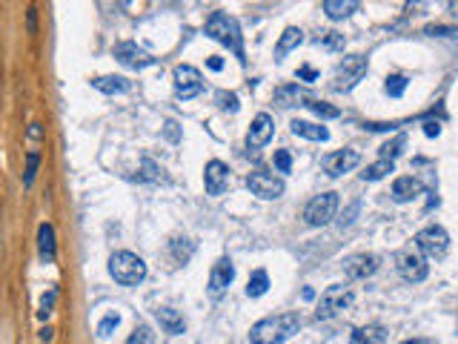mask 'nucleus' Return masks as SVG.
Masks as SVG:
<instances>
[{
  "label": "nucleus",
  "mask_w": 458,
  "mask_h": 344,
  "mask_svg": "<svg viewBox=\"0 0 458 344\" xmlns=\"http://www.w3.org/2000/svg\"><path fill=\"white\" fill-rule=\"evenodd\" d=\"M301 327V316L298 313H278V316H266L258 324H252L249 330V341L252 344H281L290 336H295Z\"/></svg>",
  "instance_id": "f257e3e1"
},
{
  "label": "nucleus",
  "mask_w": 458,
  "mask_h": 344,
  "mask_svg": "<svg viewBox=\"0 0 458 344\" xmlns=\"http://www.w3.org/2000/svg\"><path fill=\"white\" fill-rule=\"evenodd\" d=\"M204 32L212 38V40H218L221 46H226V49H233L235 52V57L244 64L247 57H244V38H241V26H238V21L235 18H229L226 12H212L209 18H206V26H204Z\"/></svg>",
  "instance_id": "f03ea898"
},
{
  "label": "nucleus",
  "mask_w": 458,
  "mask_h": 344,
  "mask_svg": "<svg viewBox=\"0 0 458 344\" xmlns=\"http://www.w3.org/2000/svg\"><path fill=\"white\" fill-rule=\"evenodd\" d=\"M109 275L124 287H135L146 278V261L129 250H118L109 256Z\"/></svg>",
  "instance_id": "7ed1b4c3"
},
{
  "label": "nucleus",
  "mask_w": 458,
  "mask_h": 344,
  "mask_svg": "<svg viewBox=\"0 0 458 344\" xmlns=\"http://www.w3.org/2000/svg\"><path fill=\"white\" fill-rule=\"evenodd\" d=\"M353 302H356L353 287H347V284H332V287H327V290L321 293V299H318L315 319H318V321L335 319L338 313H344L347 307H353Z\"/></svg>",
  "instance_id": "20e7f679"
},
{
  "label": "nucleus",
  "mask_w": 458,
  "mask_h": 344,
  "mask_svg": "<svg viewBox=\"0 0 458 344\" xmlns=\"http://www.w3.org/2000/svg\"><path fill=\"white\" fill-rule=\"evenodd\" d=\"M367 75V57L364 55H347L332 72V89L335 92H350L356 89Z\"/></svg>",
  "instance_id": "39448f33"
},
{
  "label": "nucleus",
  "mask_w": 458,
  "mask_h": 344,
  "mask_svg": "<svg viewBox=\"0 0 458 344\" xmlns=\"http://www.w3.org/2000/svg\"><path fill=\"white\" fill-rule=\"evenodd\" d=\"M416 247H418V253H421L424 258L441 261V258L447 256V250H450V236H447V229L438 227V224L424 227L421 233L416 236Z\"/></svg>",
  "instance_id": "423d86ee"
},
{
  "label": "nucleus",
  "mask_w": 458,
  "mask_h": 344,
  "mask_svg": "<svg viewBox=\"0 0 458 344\" xmlns=\"http://www.w3.org/2000/svg\"><path fill=\"white\" fill-rule=\"evenodd\" d=\"M338 212V193H321L304 207V221L310 227H327Z\"/></svg>",
  "instance_id": "0eeeda50"
},
{
  "label": "nucleus",
  "mask_w": 458,
  "mask_h": 344,
  "mask_svg": "<svg viewBox=\"0 0 458 344\" xmlns=\"http://www.w3.org/2000/svg\"><path fill=\"white\" fill-rule=\"evenodd\" d=\"M172 84H175V95H178L181 101H192V98H198V95L204 92V78H201V72H198L195 67H189V64L175 67V72H172Z\"/></svg>",
  "instance_id": "6e6552de"
},
{
  "label": "nucleus",
  "mask_w": 458,
  "mask_h": 344,
  "mask_svg": "<svg viewBox=\"0 0 458 344\" xmlns=\"http://www.w3.org/2000/svg\"><path fill=\"white\" fill-rule=\"evenodd\" d=\"M247 187L252 195L264 198V201H272V198H281L283 195V181L278 176H272V172L266 169H255L247 176Z\"/></svg>",
  "instance_id": "1a4fd4ad"
},
{
  "label": "nucleus",
  "mask_w": 458,
  "mask_h": 344,
  "mask_svg": "<svg viewBox=\"0 0 458 344\" xmlns=\"http://www.w3.org/2000/svg\"><path fill=\"white\" fill-rule=\"evenodd\" d=\"M395 267L401 273V278L410 281V284H418L427 278L430 267H427V258L421 253H413V250H401L395 253Z\"/></svg>",
  "instance_id": "9d476101"
},
{
  "label": "nucleus",
  "mask_w": 458,
  "mask_h": 344,
  "mask_svg": "<svg viewBox=\"0 0 458 344\" xmlns=\"http://www.w3.org/2000/svg\"><path fill=\"white\" fill-rule=\"evenodd\" d=\"M112 55H114V61L124 64L127 69H146V67H155V57H152L146 49H141L138 43H132V40L118 43V46L112 49Z\"/></svg>",
  "instance_id": "9b49d317"
},
{
  "label": "nucleus",
  "mask_w": 458,
  "mask_h": 344,
  "mask_svg": "<svg viewBox=\"0 0 458 344\" xmlns=\"http://www.w3.org/2000/svg\"><path fill=\"white\" fill-rule=\"evenodd\" d=\"M358 161H361V155L356 149H338V152L324 155L321 166L329 178H341V176H347V172H353L358 166Z\"/></svg>",
  "instance_id": "f8f14e48"
},
{
  "label": "nucleus",
  "mask_w": 458,
  "mask_h": 344,
  "mask_svg": "<svg viewBox=\"0 0 458 344\" xmlns=\"http://www.w3.org/2000/svg\"><path fill=\"white\" fill-rule=\"evenodd\" d=\"M235 281V264L229 261V258H218L212 264V273H209V284H206V293L212 299H221L226 290H229V284Z\"/></svg>",
  "instance_id": "ddd939ff"
},
{
  "label": "nucleus",
  "mask_w": 458,
  "mask_h": 344,
  "mask_svg": "<svg viewBox=\"0 0 458 344\" xmlns=\"http://www.w3.org/2000/svg\"><path fill=\"white\" fill-rule=\"evenodd\" d=\"M344 275L353 278V281H364L370 278L375 270H378V258L372 253H356V256H347L344 258Z\"/></svg>",
  "instance_id": "4468645a"
},
{
  "label": "nucleus",
  "mask_w": 458,
  "mask_h": 344,
  "mask_svg": "<svg viewBox=\"0 0 458 344\" xmlns=\"http://www.w3.org/2000/svg\"><path fill=\"white\" fill-rule=\"evenodd\" d=\"M204 187H206V195H212V198L226 193V187H229V166L223 161H209L204 166Z\"/></svg>",
  "instance_id": "2eb2a0df"
},
{
  "label": "nucleus",
  "mask_w": 458,
  "mask_h": 344,
  "mask_svg": "<svg viewBox=\"0 0 458 344\" xmlns=\"http://www.w3.org/2000/svg\"><path fill=\"white\" fill-rule=\"evenodd\" d=\"M272 132H275L272 118H269L266 112H258L255 118H252L249 132H247V147H249V149H261V147H266V144L272 141Z\"/></svg>",
  "instance_id": "dca6fc26"
},
{
  "label": "nucleus",
  "mask_w": 458,
  "mask_h": 344,
  "mask_svg": "<svg viewBox=\"0 0 458 344\" xmlns=\"http://www.w3.org/2000/svg\"><path fill=\"white\" fill-rule=\"evenodd\" d=\"M272 101L278 103V106H307L312 98H310V92L304 89V86H298V84H286V86H278L275 92H272Z\"/></svg>",
  "instance_id": "f3484780"
},
{
  "label": "nucleus",
  "mask_w": 458,
  "mask_h": 344,
  "mask_svg": "<svg viewBox=\"0 0 458 344\" xmlns=\"http://www.w3.org/2000/svg\"><path fill=\"white\" fill-rule=\"evenodd\" d=\"M418 195H421V184H418V178H413V176H401V178L392 181V201H395V204H410V201H416Z\"/></svg>",
  "instance_id": "a211bd4d"
},
{
  "label": "nucleus",
  "mask_w": 458,
  "mask_h": 344,
  "mask_svg": "<svg viewBox=\"0 0 458 344\" xmlns=\"http://www.w3.org/2000/svg\"><path fill=\"white\" fill-rule=\"evenodd\" d=\"M389 333L384 324H364V327H356L353 336H350V344H387Z\"/></svg>",
  "instance_id": "6ab92c4d"
},
{
  "label": "nucleus",
  "mask_w": 458,
  "mask_h": 344,
  "mask_svg": "<svg viewBox=\"0 0 458 344\" xmlns=\"http://www.w3.org/2000/svg\"><path fill=\"white\" fill-rule=\"evenodd\" d=\"M37 253L43 264H52L57 256V244H54V227L52 224H40L37 227Z\"/></svg>",
  "instance_id": "aec40b11"
},
{
  "label": "nucleus",
  "mask_w": 458,
  "mask_h": 344,
  "mask_svg": "<svg viewBox=\"0 0 458 344\" xmlns=\"http://www.w3.org/2000/svg\"><path fill=\"white\" fill-rule=\"evenodd\" d=\"M155 319L160 321L163 333H169V336H181V333L187 330L184 316H181L178 310H172V307H158V310H155Z\"/></svg>",
  "instance_id": "412c9836"
},
{
  "label": "nucleus",
  "mask_w": 458,
  "mask_h": 344,
  "mask_svg": "<svg viewBox=\"0 0 458 344\" xmlns=\"http://www.w3.org/2000/svg\"><path fill=\"white\" fill-rule=\"evenodd\" d=\"M358 0H324V15L329 21H347L353 12H358Z\"/></svg>",
  "instance_id": "4be33fe9"
},
{
  "label": "nucleus",
  "mask_w": 458,
  "mask_h": 344,
  "mask_svg": "<svg viewBox=\"0 0 458 344\" xmlns=\"http://www.w3.org/2000/svg\"><path fill=\"white\" fill-rule=\"evenodd\" d=\"M290 130L298 135V138H307V141H329V130L327 127H321V124H312V121H301V118H295L293 124H290Z\"/></svg>",
  "instance_id": "5701e85b"
},
{
  "label": "nucleus",
  "mask_w": 458,
  "mask_h": 344,
  "mask_svg": "<svg viewBox=\"0 0 458 344\" xmlns=\"http://www.w3.org/2000/svg\"><path fill=\"white\" fill-rule=\"evenodd\" d=\"M92 86L98 92H103V95H121V92H129L132 84L124 75H100V78L92 81Z\"/></svg>",
  "instance_id": "b1692460"
},
{
  "label": "nucleus",
  "mask_w": 458,
  "mask_h": 344,
  "mask_svg": "<svg viewBox=\"0 0 458 344\" xmlns=\"http://www.w3.org/2000/svg\"><path fill=\"white\" fill-rule=\"evenodd\" d=\"M169 256L175 264H189V258L195 256V241L187 236H175L169 241Z\"/></svg>",
  "instance_id": "393cba45"
},
{
  "label": "nucleus",
  "mask_w": 458,
  "mask_h": 344,
  "mask_svg": "<svg viewBox=\"0 0 458 344\" xmlns=\"http://www.w3.org/2000/svg\"><path fill=\"white\" fill-rule=\"evenodd\" d=\"M301 43H304V32H301L298 26H286V29H283V35L278 38L275 55H278V57H283V55H290L293 49H298Z\"/></svg>",
  "instance_id": "a878e982"
},
{
  "label": "nucleus",
  "mask_w": 458,
  "mask_h": 344,
  "mask_svg": "<svg viewBox=\"0 0 458 344\" xmlns=\"http://www.w3.org/2000/svg\"><path fill=\"white\" fill-rule=\"evenodd\" d=\"M392 169H395V161L378 158L375 164H370V166H367V172H361V178H364V181H381V178H387V176H389Z\"/></svg>",
  "instance_id": "bb28decb"
},
{
  "label": "nucleus",
  "mask_w": 458,
  "mask_h": 344,
  "mask_svg": "<svg viewBox=\"0 0 458 344\" xmlns=\"http://www.w3.org/2000/svg\"><path fill=\"white\" fill-rule=\"evenodd\" d=\"M266 290H269V275H266V270H255L249 275V284H247V296L249 299H261Z\"/></svg>",
  "instance_id": "cd10ccee"
},
{
  "label": "nucleus",
  "mask_w": 458,
  "mask_h": 344,
  "mask_svg": "<svg viewBox=\"0 0 458 344\" xmlns=\"http://www.w3.org/2000/svg\"><path fill=\"white\" fill-rule=\"evenodd\" d=\"M307 106H310V109H312V112L318 115L321 121H332V118H341V109H338V106H332V103H327V101H315V98H312V101H310Z\"/></svg>",
  "instance_id": "c85d7f7f"
},
{
  "label": "nucleus",
  "mask_w": 458,
  "mask_h": 344,
  "mask_svg": "<svg viewBox=\"0 0 458 344\" xmlns=\"http://www.w3.org/2000/svg\"><path fill=\"white\" fill-rule=\"evenodd\" d=\"M407 78L404 75H389L387 78V84H384V92L389 95V98H401V95H404V89H407Z\"/></svg>",
  "instance_id": "c756f323"
},
{
  "label": "nucleus",
  "mask_w": 458,
  "mask_h": 344,
  "mask_svg": "<svg viewBox=\"0 0 458 344\" xmlns=\"http://www.w3.org/2000/svg\"><path fill=\"white\" fill-rule=\"evenodd\" d=\"M124 344H155V333H152V327L141 324V327L132 330V336H129Z\"/></svg>",
  "instance_id": "7c9ffc66"
},
{
  "label": "nucleus",
  "mask_w": 458,
  "mask_h": 344,
  "mask_svg": "<svg viewBox=\"0 0 458 344\" xmlns=\"http://www.w3.org/2000/svg\"><path fill=\"white\" fill-rule=\"evenodd\" d=\"M37 166H40V152H29L26 155V176H23V184L26 187H32L35 184V176H37Z\"/></svg>",
  "instance_id": "2f4dec72"
},
{
  "label": "nucleus",
  "mask_w": 458,
  "mask_h": 344,
  "mask_svg": "<svg viewBox=\"0 0 458 344\" xmlns=\"http://www.w3.org/2000/svg\"><path fill=\"white\" fill-rule=\"evenodd\" d=\"M118 324H121V316H118V313H109V316H103V319H100V324H98V336H100V338L112 336V330H118Z\"/></svg>",
  "instance_id": "473e14b6"
},
{
  "label": "nucleus",
  "mask_w": 458,
  "mask_h": 344,
  "mask_svg": "<svg viewBox=\"0 0 458 344\" xmlns=\"http://www.w3.org/2000/svg\"><path fill=\"white\" fill-rule=\"evenodd\" d=\"M404 144H407V138L404 135H398L395 141H387L384 147H381V158H387V161H395V155L404 149Z\"/></svg>",
  "instance_id": "72a5a7b5"
},
{
  "label": "nucleus",
  "mask_w": 458,
  "mask_h": 344,
  "mask_svg": "<svg viewBox=\"0 0 458 344\" xmlns=\"http://www.w3.org/2000/svg\"><path fill=\"white\" fill-rule=\"evenodd\" d=\"M54 302H57V290L52 287V290H49V293H43V299H40L37 319H49V316H52V310H54Z\"/></svg>",
  "instance_id": "f704fd0d"
},
{
  "label": "nucleus",
  "mask_w": 458,
  "mask_h": 344,
  "mask_svg": "<svg viewBox=\"0 0 458 344\" xmlns=\"http://www.w3.org/2000/svg\"><path fill=\"white\" fill-rule=\"evenodd\" d=\"M424 35L430 38H458V26H441V23H433L424 29Z\"/></svg>",
  "instance_id": "c9c22d12"
},
{
  "label": "nucleus",
  "mask_w": 458,
  "mask_h": 344,
  "mask_svg": "<svg viewBox=\"0 0 458 344\" xmlns=\"http://www.w3.org/2000/svg\"><path fill=\"white\" fill-rule=\"evenodd\" d=\"M218 103H221L223 112H238L241 109L238 95H233V92H218Z\"/></svg>",
  "instance_id": "e433bc0d"
},
{
  "label": "nucleus",
  "mask_w": 458,
  "mask_h": 344,
  "mask_svg": "<svg viewBox=\"0 0 458 344\" xmlns=\"http://www.w3.org/2000/svg\"><path fill=\"white\" fill-rule=\"evenodd\" d=\"M275 169L278 172H290L293 169V155L286 149H275Z\"/></svg>",
  "instance_id": "4c0bfd02"
},
{
  "label": "nucleus",
  "mask_w": 458,
  "mask_h": 344,
  "mask_svg": "<svg viewBox=\"0 0 458 344\" xmlns=\"http://www.w3.org/2000/svg\"><path fill=\"white\" fill-rule=\"evenodd\" d=\"M318 43H324L327 49H344V35H338V32H327V35L318 38Z\"/></svg>",
  "instance_id": "58836bf2"
},
{
  "label": "nucleus",
  "mask_w": 458,
  "mask_h": 344,
  "mask_svg": "<svg viewBox=\"0 0 458 344\" xmlns=\"http://www.w3.org/2000/svg\"><path fill=\"white\" fill-rule=\"evenodd\" d=\"M358 210H361V204H358V201H356V204H350V210H347V212H341V218H338V224H341V227H350Z\"/></svg>",
  "instance_id": "ea45409f"
},
{
  "label": "nucleus",
  "mask_w": 458,
  "mask_h": 344,
  "mask_svg": "<svg viewBox=\"0 0 458 344\" xmlns=\"http://www.w3.org/2000/svg\"><path fill=\"white\" fill-rule=\"evenodd\" d=\"M424 135L427 138H438L441 135V124L438 121H424Z\"/></svg>",
  "instance_id": "a19ab883"
},
{
  "label": "nucleus",
  "mask_w": 458,
  "mask_h": 344,
  "mask_svg": "<svg viewBox=\"0 0 458 344\" xmlns=\"http://www.w3.org/2000/svg\"><path fill=\"white\" fill-rule=\"evenodd\" d=\"M298 78H301V81H318V69H312V67H301V69H298Z\"/></svg>",
  "instance_id": "79ce46f5"
},
{
  "label": "nucleus",
  "mask_w": 458,
  "mask_h": 344,
  "mask_svg": "<svg viewBox=\"0 0 458 344\" xmlns=\"http://www.w3.org/2000/svg\"><path fill=\"white\" fill-rule=\"evenodd\" d=\"M166 138L169 141H178L181 135H178V124L175 121H166Z\"/></svg>",
  "instance_id": "37998d69"
},
{
  "label": "nucleus",
  "mask_w": 458,
  "mask_h": 344,
  "mask_svg": "<svg viewBox=\"0 0 458 344\" xmlns=\"http://www.w3.org/2000/svg\"><path fill=\"white\" fill-rule=\"evenodd\" d=\"M206 67H209L212 72H221V69H223V61H221V57H218V55H212V57H209V61H206Z\"/></svg>",
  "instance_id": "c03bdc74"
},
{
  "label": "nucleus",
  "mask_w": 458,
  "mask_h": 344,
  "mask_svg": "<svg viewBox=\"0 0 458 344\" xmlns=\"http://www.w3.org/2000/svg\"><path fill=\"white\" fill-rule=\"evenodd\" d=\"M29 138H35V141H40V138H43V130H40V124H32V127H29Z\"/></svg>",
  "instance_id": "a18cd8bd"
},
{
  "label": "nucleus",
  "mask_w": 458,
  "mask_h": 344,
  "mask_svg": "<svg viewBox=\"0 0 458 344\" xmlns=\"http://www.w3.org/2000/svg\"><path fill=\"white\" fill-rule=\"evenodd\" d=\"M52 333H54L52 327H43V330H40V341H43V344H49V341H52Z\"/></svg>",
  "instance_id": "49530a36"
},
{
  "label": "nucleus",
  "mask_w": 458,
  "mask_h": 344,
  "mask_svg": "<svg viewBox=\"0 0 458 344\" xmlns=\"http://www.w3.org/2000/svg\"><path fill=\"white\" fill-rule=\"evenodd\" d=\"M301 296H304V302H312V299H315V290H312V287H304Z\"/></svg>",
  "instance_id": "de8ad7c7"
},
{
  "label": "nucleus",
  "mask_w": 458,
  "mask_h": 344,
  "mask_svg": "<svg viewBox=\"0 0 458 344\" xmlns=\"http://www.w3.org/2000/svg\"><path fill=\"white\" fill-rule=\"evenodd\" d=\"M401 344H433L430 338H407V341H401Z\"/></svg>",
  "instance_id": "09e8293b"
},
{
  "label": "nucleus",
  "mask_w": 458,
  "mask_h": 344,
  "mask_svg": "<svg viewBox=\"0 0 458 344\" xmlns=\"http://www.w3.org/2000/svg\"><path fill=\"white\" fill-rule=\"evenodd\" d=\"M447 9H450V15H452V18H455V21H458V4H450V6H447Z\"/></svg>",
  "instance_id": "8fccbe9b"
},
{
  "label": "nucleus",
  "mask_w": 458,
  "mask_h": 344,
  "mask_svg": "<svg viewBox=\"0 0 458 344\" xmlns=\"http://www.w3.org/2000/svg\"><path fill=\"white\" fill-rule=\"evenodd\" d=\"M29 29L35 32V9H29Z\"/></svg>",
  "instance_id": "3c124183"
}]
</instances>
